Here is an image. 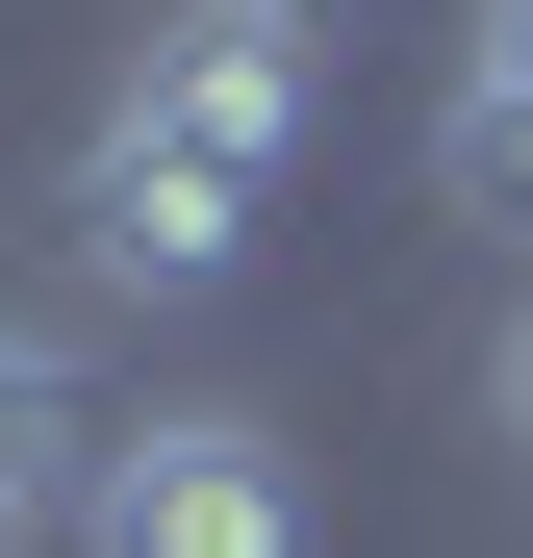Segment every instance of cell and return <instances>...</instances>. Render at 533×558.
I'll list each match as a JSON object with an SVG mask.
<instances>
[{"label": "cell", "instance_id": "5b68a950", "mask_svg": "<svg viewBox=\"0 0 533 558\" xmlns=\"http://www.w3.org/2000/svg\"><path fill=\"white\" fill-rule=\"evenodd\" d=\"M432 204H458V229H533V0H483L458 76H432Z\"/></svg>", "mask_w": 533, "mask_h": 558}, {"label": "cell", "instance_id": "6da1fadb", "mask_svg": "<svg viewBox=\"0 0 533 558\" xmlns=\"http://www.w3.org/2000/svg\"><path fill=\"white\" fill-rule=\"evenodd\" d=\"M76 558H305V457L280 407H128L102 432V483H76Z\"/></svg>", "mask_w": 533, "mask_h": 558}, {"label": "cell", "instance_id": "7a4b0ae2", "mask_svg": "<svg viewBox=\"0 0 533 558\" xmlns=\"http://www.w3.org/2000/svg\"><path fill=\"white\" fill-rule=\"evenodd\" d=\"M128 128H153V153H204V178H254V204H280V178H305V128H330V51L280 26V0H178V26L128 51Z\"/></svg>", "mask_w": 533, "mask_h": 558}, {"label": "cell", "instance_id": "277c9868", "mask_svg": "<svg viewBox=\"0 0 533 558\" xmlns=\"http://www.w3.org/2000/svg\"><path fill=\"white\" fill-rule=\"evenodd\" d=\"M102 381H76V330H26V305H0V558H26V533H76V483H102Z\"/></svg>", "mask_w": 533, "mask_h": 558}, {"label": "cell", "instance_id": "8992f818", "mask_svg": "<svg viewBox=\"0 0 533 558\" xmlns=\"http://www.w3.org/2000/svg\"><path fill=\"white\" fill-rule=\"evenodd\" d=\"M483 432L533 457V279H508V330H483Z\"/></svg>", "mask_w": 533, "mask_h": 558}, {"label": "cell", "instance_id": "3957f363", "mask_svg": "<svg viewBox=\"0 0 533 558\" xmlns=\"http://www.w3.org/2000/svg\"><path fill=\"white\" fill-rule=\"evenodd\" d=\"M51 254L102 279V305H204V279H254V178L153 153V128L102 102V128H76V178H51Z\"/></svg>", "mask_w": 533, "mask_h": 558}]
</instances>
